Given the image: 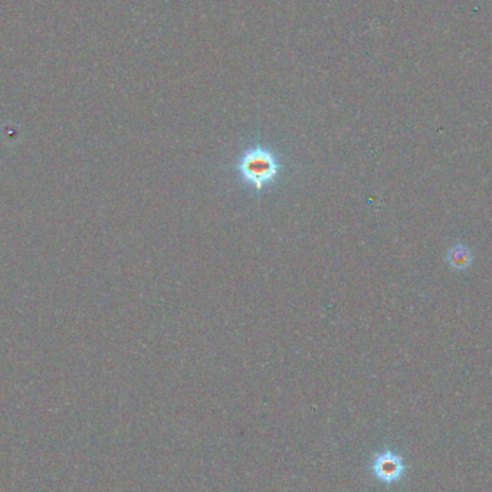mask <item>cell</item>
Returning <instances> with one entry per match:
<instances>
[{"label":"cell","instance_id":"obj_1","mask_svg":"<svg viewBox=\"0 0 492 492\" xmlns=\"http://www.w3.org/2000/svg\"><path fill=\"white\" fill-rule=\"evenodd\" d=\"M236 172L248 188L259 193L278 180L282 163L273 148L261 144L252 146L237 159Z\"/></svg>","mask_w":492,"mask_h":492},{"label":"cell","instance_id":"obj_2","mask_svg":"<svg viewBox=\"0 0 492 492\" xmlns=\"http://www.w3.org/2000/svg\"><path fill=\"white\" fill-rule=\"evenodd\" d=\"M376 472L384 481H393L403 472V464L393 453H386L376 464Z\"/></svg>","mask_w":492,"mask_h":492}]
</instances>
